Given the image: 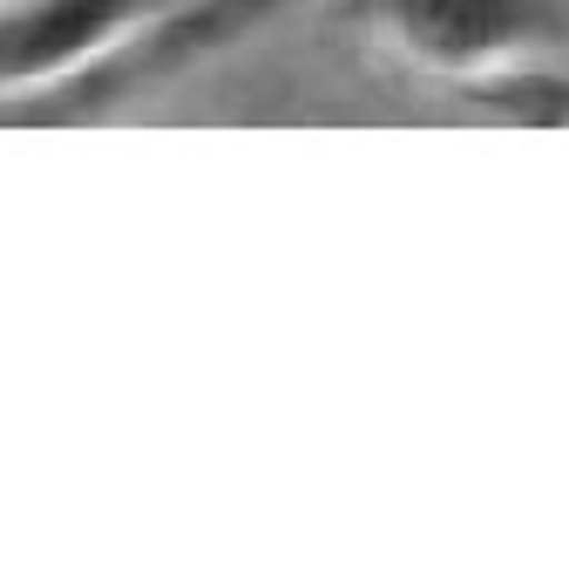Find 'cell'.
Instances as JSON below:
<instances>
[{"label": "cell", "instance_id": "1", "mask_svg": "<svg viewBox=\"0 0 569 562\" xmlns=\"http://www.w3.org/2000/svg\"><path fill=\"white\" fill-rule=\"evenodd\" d=\"M360 14L387 54L461 89L522 76L562 34L556 0H360Z\"/></svg>", "mask_w": 569, "mask_h": 562}, {"label": "cell", "instance_id": "2", "mask_svg": "<svg viewBox=\"0 0 569 562\" xmlns=\"http://www.w3.org/2000/svg\"><path fill=\"white\" fill-rule=\"evenodd\" d=\"M177 0H8L0 8V109L21 122L82 82L136 28L170 14Z\"/></svg>", "mask_w": 569, "mask_h": 562}]
</instances>
